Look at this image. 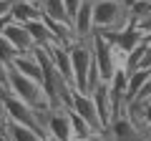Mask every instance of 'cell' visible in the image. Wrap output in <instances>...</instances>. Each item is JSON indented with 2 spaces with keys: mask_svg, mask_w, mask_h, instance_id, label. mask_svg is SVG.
<instances>
[{
  "mask_svg": "<svg viewBox=\"0 0 151 141\" xmlns=\"http://www.w3.org/2000/svg\"><path fill=\"white\" fill-rule=\"evenodd\" d=\"M131 23L134 15L121 0H93V25L98 33H121Z\"/></svg>",
  "mask_w": 151,
  "mask_h": 141,
  "instance_id": "6da1fadb",
  "label": "cell"
},
{
  "mask_svg": "<svg viewBox=\"0 0 151 141\" xmlns=\"http://www.w3.org/2000/svg\"><path fill=\"white\" fill-rule=\"evenodd\" d=\"M8 88H10V93H15L18 98H23L28 106H33L35 111H48L50 106H53V101H50V96H48V91H45L43 83L23 76L20 70L13 68V63H10V76H8Z\"/></svg>",
  "mask_w": 151,
  "mask_h": 141,
  "instance_id": "7a4b0ae2",
  "label": "cell"
},
{
  "mask_svg": "<svg viewBox=\"0 0 151 141\" xmlns=\"http://www.w3.org/2000/svg\"><path fill=\"white\" fill-rule=\"evenodd\" d=\"M40 119H43L45 139H50V141H76L68 106H50L48 111H40Z\"/></svg>",
  "mask_w": 151,
  "mask_h": 141,
  "instance_id": "3957f363",
  "label": "cell"
},
{
  "mask_svg": "<svg viewBox=\"0 0 151 141\" xmlns=\"http://www.w3.org/2000/svg\"><path fill=\"white\" fill-rule=\"evenodd\" d=\"M68 50H70V60H73V86L78 91H88V76H91V65H93L91 38L88 40L78 38Z\"/></svg>",
  "mask_w": 151,
  "mask_h": 141,
  "instance_id": "277c9868",
  "label": "cell"
},
{
  "mask_svg": "<svg viewBox=\"0 0 151 141\" xmlns=\"http://www.w3.org/2000/svg\"><path fill=\"white\" fill-rule=\"evenodd\" d=\"M91 96H93V101H96L101 124H103V129H106V126L113 121V116H116V98H113L111 83H108V81H101V83L91 91Z\"/></svg>",
  "mask_w": 151,
  "mask_h": 141,
  "instance_id": "5b68a950",
  "label": "cell"
},
{
  "mask_svg": "<svg viewBox=\"0 0 151 141\" xmlns=\"http://www.w3.org/2000/svg\"><path fill=\"white\" fill-rule=\"evenodd\" d=\"M70 111L81 114L83 119L91 121L96 129H103L101 116H98V109H96V101H93V96L88 91H78V88H73V96H70Z\"/></svg>",
  "mask_w": 151,
  "mask_h": 141,
  "instance_id": "8992f818",
  "label": "cell"
},
{
  "mask_svg": "<svg viewBox=\"0 0 151 141\" xmlns=\"http://www.w3.org/2000/svg\"><path fill=\"white\" fill-rule=\"evenodd\" d=\"M5 35H8V40H10L20 53H33V50L38 48L35 38H33V33H30V28H28L25 23H20V20H13L10 25L5 28Z\"/></svg>",
  "mask_w": 151,
  "mask_h": 141,
  "instance_id": "52a82bcc",
  "label": "cell"
},
{
  "mask_svg": "<svg viewBox=\"0 0 151 141\" xmlns=\"http://www.w3.org/2000/svg\"><path fill=\"white\" fill-rule=\"evenodd\" d=\"M13 68L20 70L23 76L38 81V83H43V78H45V70H43V63H40V55H38V48L33 53H20L13 60Z\"/></svg>",
  "mask_w": 151,
  "mask_h": 141,
  "instance_id": "ba28073f",
  "label": "cell"
},
{
  "mask_svg": "<svg viewBox=\"0 0 151 141\" xmlns=\"http://www.w3.org/2000/svg\"><path fill=\"white\" fill-rule=\"evenodd\" d=\"M73 28L81 40H88L96 33V25H93V0H83V5L73 15Z\"/></svg>",
  "mask_w": 151,
  "mask_h": 141,
  "instance_id": "9c48e42d",
  "label": "cell"
},
{
  "mask_svg": "<svg viewBox=\"0 0 151 141\" xmlns=\"http://www.w3.org/2000/svg\"><path fill=\"white\" fill-rule=\"evenodd\" d=\"M25 25L30 28V33H33V38H35V45H38V48H45V50H48L50 45L58 43V38L53 35L50 25L45 23V15L40 18V20H30V23H25Z\"/></svg>",
  "mask_w": 151,
  "mask_h": 141,
  "instance_id": "30bf717a",
  "label": "cell"
},
{
  "mask_svg": "<svg viewBox=\"0 0 151 141\" xmlns=\"http://www.w3.org/2000/svg\"><path fill=\"white\" fill-rule=\"evenodd\" d=\"M13 18L20 23H30V20H40L43 18V5L33 3V0H15L13 5Z\"/></svg>",
  "mask_w": 151,
  "mask_h": 141,
  "instance_id": "8fae6325",
  "label": "cell"
},
{
  "mask_svg": "<svg viewBox=\"0 0 151 141\" xmlns=\"http://www.w3.org/2000/svg\"><path fill=\"white\" fill-rule=\"evenodd\" d=\"M43 15L73 25V18H70V13H68V8H65L63 0H43Z\"/></svg>",
  "mask_w": 151,
  "mask_h": 141,
  "instance_id": "7c38bea8",
  "label": "cell"
},
{
  "mask_svg": "<svg viewBox=\"0 0 151 141\" xmlns=\"http://www.w3.org/2000/svg\"><path fill=\"white\" fill-rule=\"evenodd\" d=\"M149 78H151V70H149V68H134V70L129 73V93H126V96H129V98L136 96V91H139Z\"/></svg>",
  "mask_w": 151,
  "mask_h": 141,
  "instance_id": "4fadbf2b",
  "label": "cell"
},
{
  "mask_svg": "<svg viewBox=\"0 0 151 141\" xmlns=\"http://www.w3.org/2000/svg\"><path fill=\"white\" fill-rule=\"evenodd\" d=\"M0 55H3L5 60H10V63L18 58V55H20V50H18L15 45H13L10 40H8V35H5V33H0Z\"/></svg>",
  "mask_w": 151,
  "mask_h": 141,
  "instance_id": "5bb4252c",
  "label": "cell"
},
{
  "mask_svg": "<svg viewBox=\"0 0 151 141\" xmlns=\"http://www.w3.org/2000/svg\"><path fill=\"white\" fill-rule=\"evenodd\" d=\"M134 20H136V28H139V30L151 33V13H146V15H141V18H134Z\"/></svg>",
  "mask_w": 151,
  "mask_h": 141,
  "instance_id": "9a60e30c",
  "label": "cell"
},
{
  "mask_svg": "<svg viewBox=\"0 0 151 141\" xmlns=\"http://www.w3.org/2000/svg\"><path fill=\"white\" fill-rule=\"evenodd\" d=\"M13 5H15V0H0V18H3V15H10Z\"/></svg>",
  "mask_w": 151,
  "mask_h": 141,
  "instance_id": "2e32d148",
  "label": "cell"
},
{
  "mask_svg": "<svg viewBox=\"0 0 151 141\" xmlns=\"http://www.w3.org/2000/svg\"><path fill=\"white\" fill-rule=\"evenodd\" d=\"M65 3V8H68V13H70V18L76 15V13H78V8L83 5V0H63Z\"/></svg>",
  "mask_w": 151,
  "mask_h": 141,
  "instance_id": "e0dca14e",
  "label": "cell"
},
{
  "mask_svg": "<svg viewBox=\"0 0 151 141\" xmlns=\"http://www.w3.org/2000/svg\"><path fill=\"white\" fill-rule=\"evenodd\" d=\"M13 20H15V18H13V13H10V15H3V18H0V33H5V28L10 25Z\"/></svg>",
  "mask_w": 151,
  "mask_h": 141,
  "instance_id": "ac0fdd59",
  "label": "cell"
},
{
  "mask_svg": "<svg viewBox=\"0 0 151 141\" xmlns=\"http://www.w3.org/2000/svg\"><path fill=\"white\" fill-rule=\"evenodd\" d=\"M33 3H40V5H43V0H33Z\"/></svg>",
  "mask_w": 151,
  "mask_h": 141,
  "instance_id": "d6986e66",
  "label": "cell"
}]
</instances>
